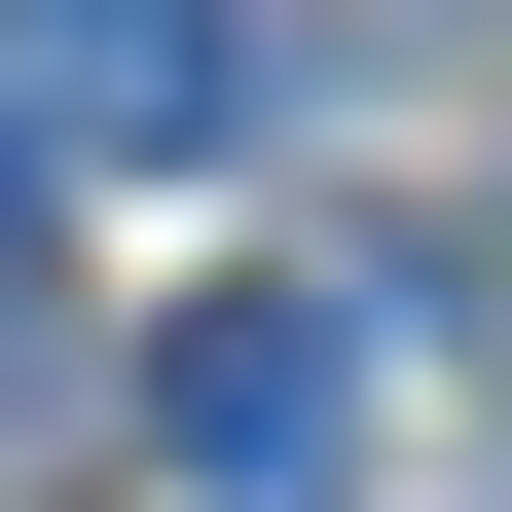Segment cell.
Instances as JSON below:
<instances>
[{"mask_svg": "<svg viewBox=\"0 0 512 512\" xmlns=\"http://www.w3.org/2000/svg\"><path fill=\"white\" fill-rule=\"evenodd\" d=\"M220 110H256V37H220V0H0V147H37V183L220 147Z\"/></svg>", "mask_w": 512, "mask_h": 512, "instance_id": "cell-2", "label": "cell"}, {"mask_svg": "<svg viewBox=\"0 0 512 512\" xmlns=\"http://www.w3.org/2000/svg\"><path fill=\"white\" fill-rule=\"evenodd\" d=\"M0 256H37V147H0Z\"/></svg>", "mask_w": 512, "mask_h": 512, "instance_id": "cell-3", "label": "cell"}, {"mask_svg": "<svg viewBox=\"0 0 512 512\" xmlns=\"http://www.w3.org/2000/svg\"><path fill=\"white\" fill-rule=\"evenodd\" d=\"M147 476L183 512H330L366 476V293H183L147 330Z\"/></svg>", "mask_w": 512, "mask_h": 512, "instance_id": "cell-1", "label": "cell"}]
</instances>
